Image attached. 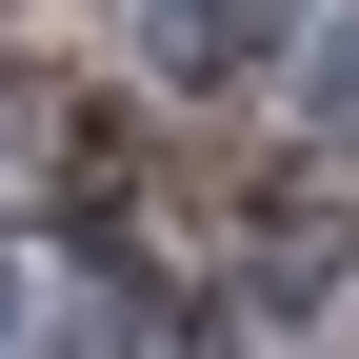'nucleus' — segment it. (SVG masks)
<instances>
[{"label":"nucleus","mask_w":359,"mask_h":359,"mask_svg":"<svg viewBox=\"0 0 359 359\" xmlns=\"http://www.w3.org/2000/svg\"><path fill=\"white\" fill-rule=\"evenodd\" d=\"M280 20L299 0H140V60L160 80H240V60H280Z\"/></svg>","instance_id":"obj_1"},{"label":"nucleus","mask_w":359,"mask_h":359,"mask_svg":"<svg viewBox=\"0 0 359 359\" xmlns=\"http://www.w3.org/2000/svg\"><path fill=\"white\" fill-rule=\"evenodd\" d=\"M299 100H320V120H339V140H359V20L320 40V60H299Z\"/></svg>","instance_id":"obj_2"},{"label":"nucleus","mask_w":359,"mask_h":359,"mask_svg":"<svg viewBox=\"0 0 359 359\" xmlns=\"http://www.w3.org/2000/svg\"><path fill=\"white\" fill-rule=\"evenodd\" d=\"M20 339H40V280H20V259H0V359H20Z\"/></svg>","instance_id":"obj_3"}]
</instances>
